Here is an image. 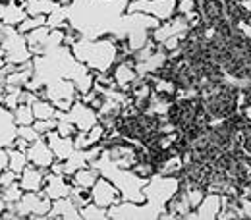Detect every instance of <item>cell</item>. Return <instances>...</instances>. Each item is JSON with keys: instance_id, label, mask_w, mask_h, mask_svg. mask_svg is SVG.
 I'll use <instances>...</instances> for the list:
<instances>
[{"instance_id": "1", "label": "cell", "mask_w": 251, "mask_h": 220, "mask_svg": "<svg viewBox=\"0 0 251 220\" xmlns=\"http://www.w3.org/2000/svg\"><path fill=\"white\" fill-rule=\"evenodd\" d=\"M129 0H87L72 2L68 8V25L85 39L114 35L127 12Z\"/></svg>"}, {"instance_id": "2", "label": "cell", "mask_w": 251, "mask_h": 220, "mask_svg": "<svg viewBox=\"0 0 251 220\" xmlns=\"http://www.w3.org/2000/svg\"><path fill=\"white\" fill-rule=\"evenodd\" d=\"M74 56L81 64H85L95 73L100 72H112V68L118 62V39L112 35L100 37V39H85L79 37L72 47Z\"/></svg>"}, {"instance_id": "3", "label": "cell", "mask_w": 251, "mask_h": 220, "mask_svg": "<svg viewBox=\"0 0 251 220\" xmlns=\"http://www.w3.org/2000/svg\"><path fill=\"white\" fill-rule=\"evenodd\" d=\"M93 166L99 168L100 176L108 178L116 188L122 193V201H133V203H145V195H143V188L147 184L145 178L137 176L131 168H122L118 164H114L110 158L102 155L93 162Z\"/></svg>"}, {"instance_id": "4", "label": "cell", "mask_w": 251, "mask_h": 220, "mask_svg": "<svg viewBox=\"0 0 251 220\" xmlns=\"http://www.w3.org/2000/svg\"><path fill=\"white\" fill-rule=\"evenodd\" d=\"M180 178L176 176H162V174H153L145 188H143V195H145V203L149 207H153L158 215H162L166 211L168 201L174 197V193L180 189ZM160 219V217H158Z\"/></svg>"}, {"instance_id": "5", "label": "cell", "mask_w": 251, "mask_h": 220, "mask_svg": "<svg viewBox=\"0 0 251 220\" xmlns=\"http://www.w3.org/2000/svg\"><path fill=\"white\" fill-rule=\"evenodd\" d=\"M4 24V22H2ZM0 49L4 50V58L8 64H27L33 60V54L27 47V37L20 33L14 25L2 27V37H0Z\"/></svg>"}, {"instance_id": "6", "label": "cell", "mask_w": 251, "mask_h": 220, "mask_svg": "<svg viewBox=\"0 0 251 220\" xmlns=\"http://www.w3.org/2000/svg\"><path fill=\"white\" fill-rule=\"evenodd\" d=\"M39 97H43V98H47V100H50L60 112H68L70 108H72V104L77 100V87H75V83L72 81V79H54V81H49L43 89H39L37 91Z\"/></svg>"}, {"instance_id": "7", "label": "cell", "mask_w": 251, "mask_h": 220, "mask_svg": "<svg viewBox=\"0 0 251 220\" xmlns=\"http://www.w3.org/2000/svg\"><path fill=\"white\" fill-rule=\"evenodd\" d=\"M14 207L20 219L47 220V215L52 209V199H49L45 191H24L22 199Z\"/></svg>"}, {"instance_id": "8", "label": "cell", "mask_w": 251, "mask_h": 220, "mask_svg": "<svg viewBox=\"0 0 251 220\" xmlns=\"http://www.w3.org/2000/svg\"><path fill=\"white\" fill-rule=\"evenodd\" d=\"M25 37H27V47L31 50L33 58H35V56H43V54L62 47L64 39H66V31L43 25V27H39L35 31L27 33Z\"/></svg>"}, {"instance_id": "9", "label": "cell", "mask_w": 251, "mask_h": 220, "mask_svg": "<svg viewBox=\"0 0 251 220\" xmlns=\"http://www.w3.org/2000/svg\"><path fill=\"white\" fill-rule=\"evenodd\" d=\"M178 0H129L127 12H141L157 18L158 22H166L176 16Z\"/></svg>"}, {"instance_id": "10", "label": "cell", "mask_w": 251, "mask_h": 220, "mask_svg": "<svg viewBox=\"0 0 251 220\" xmlns=\"http://www.w3.org/2000/svg\"><path fill=\"white\" fill-rule=\"evenodd\" d=\"M108 217L110 220H126V219H135V220H143V219H153L158 220L157 211L153 207H149L147 203H133V201H120L118 205L110 207L108 209Z\"/></svg>"}, {"instance_id": "11", "label": "cell", "mask_w": 251, "mask_h": 220, "mask_svg": "<svg viewBox=\"0 0 251 220\" xmlns=\"http://www.w3.org/2000/svg\"><path fill=\"white\" fill-rule=\"evenodd\" d=\"M58 118L74 122L79 131H87V129H91L95 124H99V114H97V110H95L91 104H85V102H81V100H75L68 112H58Z\"/></svg>"}, {"instance_id": "12", "label": "cell", "mask_w": 251, "mask_h": 220, "mask_svg": "<svg viewBox=\"0 0 251 220\" xmlns=\"http://www.w3.org/2000/svg\"><path fill=\"white\" fill-rule=\"evenodd\" d=\"M91 201H93L95 205H99V207L110 209V207H114V205H118L122 201V193L108 178L100 176L95 182L93 188H91Z\"/></svg>"}, {"instance_id": "13", "label": "cell", "mask_w": 251, "mask_h": 220, "mask_svg": "<svg viewBox=\"0 0 251 220\" xmlns=\"http://www.w3.org/2000/svg\"><path fill=\"white\" fill-rule=\"evenodd\" d=\"M189 31H191L189 22L184 16L176 14V16H172L170 20L160 22V25L153 31L151 37H153L157 43H164V41L170 39V37H188Z\"/></svg>"}, {"instance_id": "14", "label": "cell", "mask_w": 251, "mask_h": 220, "mask_svg": "<svg viewBox=\"0 0 251 220\" xmlns=\"http://www.w3.org/2000/svg\"><path fill=\"white\" fill-rule=\"evenodd\" d=\"M220 209H222V195L215 191H207L203 201L197 205L195 211L189 213L188 219L193 220H219Z\"/></svg>"}, {"instance_id": "15", "label": "cell", "mask_w": 251, "mask_h": 220, "mask_svg": "<svg viewBox=\"0 0 251 220\" xmlns=\"http://www.w3.org/2000/svg\"><path fill=\"white\" fill-rule=\"evenodd\" d=\"M25 153H27V158H29V164H35V166L45 168V170H50L52 162L56 160V157H54V153H52V149H50V145H49V141H47L45 135L39 137L37 141H33Z\"/></svg>"}, {"instance_id": "16", "label": "cell", "mask_w": 251, "mask_h": 220, "mask_svg": "<svg viewBox=\"0 0 251 220\" xmlns=\"http://www.w3.org/2000/svg\"><path fill=\"white\" fill-rule=\"evenodd\" d=\"M112 75H114L116 87L126 91V93H129L131 85H133L135 79L139 77V73H137V70H135V60H133V56L116 62V66L112 68Z\"/></svg>"}, {"instance_id": "17", "label": "cell", "mask_w": 251, "mask_h": 220, "mask_svg": "<svg viewBox=\"0 0 251 220\" xmlns=\"http://www.w3.org/2000/svg\"><path fill=\"white\" fill-rule=\"evenodd\" d=\"M72 188H74L72 178L54 174V172H50V170L47 172V180H45L43 191H45V195H47L49 199L56 201V199H62V197H70Z\"/></svg>"}, {"instance_id": "18", "label": "cell", "mask_w": 251, "mask_h": 220, "mask_svg": "<svg viewBox=\"0 0 251 220\" xmlns=\"http://www.w3.org/2000/svg\"><path fill=\"white\" fill-rule=\"evenodd\" d=\"M47 172L45 168H39L35 164H27L25 170L20 174V188L24 191H43L45 188V180H47Z\"/></svg>"}, {"instance_id": "19", "label": "cell", "mask_w": 251, "mask_h": 220, "mask_svg": "<svg viewBox=\"0 0 251 220\" xmlns=\"http://www.w3.org/2000/svg\"><path fill=\"white\" fill-rule=\"evenodd\" d=\"M16 137H18V126L14 122V114L12 110L0 104V149L12 147Z\"/></svg>"}, {"instance_id": "20", "label": "cell", "mask_w": 251, "mask_h": 220, "mask_svg": "<svg viewBox=\"0 0 251 220\" xmlns=\"http://www.w3.org/2000/svg\"><path fill=\"white\" fill-rule=\"evenodd\" d=\"M45 137H47V141H49V145H50V149H52L56 160H66V158L72 157V153L75 151L74 137H64L56 129L49 131Z\"/></svg>"}, {"instance_id": "21", "label": "cell", "mask_w": 251, "mask_h": 220, "mask_svg": "<svg viewBox=\"0 0 251 220\" xmlns=\"http://www.w3.org/2000/svg\"><path fill=\"white\" fill-rule=\"evenodd\" d=\"M54 220V219H62V220H81V213H79V207L70 199V197H62V199H56L52 201V209L50 213L47 215V220Z\"/></svg>"}, {"instance_id": "22", "label": "cell", "mask_w": 251, "mask_h": 220, "mask_svg": "<svg viewBox=\"0 0 251 220\" xmlns=\"http://www.w3.org/2000/svg\"><path fill=\"white\" fill-rule=\"evenodd\" d=\"M25 18H27V12L24 8V0H8L6 2V6H4V18H2V22L6 25L18 27Z\"/></svg>"}, {"instance_id": "23", "label": "cell", "mask_w": 251, "mask_h": 220, "mask_svg": "<svg viewBox=\"0 0 251 220\" xmlns=\"http://www.w3.org/2000/svg\"><path fill=\"white\" fill-rule=\"evenodd\" d=\"M99 178H100L99 168H97V166H93V164H87V166L79 168V170H77V172L72 176V184H74V186H79V188L91 189Z\"/></svg>"}, {"instance_id": "24", "label": "cell", "mask_w": 251, "mask_h": 220, "mask_svg": "<svg viewBox=\"0 0 251 220\" xmlns=\"http://www.w3.org/2000/svg\"><path fill=\"white\" fill-rule=\"evenodd\" d=\"M58 6L60 4L56 0H25V4H24L27 16H49Z\"/></svg>"}, {"instance_id": "25", "label": "cell", "mask_w": 251, "mask_h": 220, "mask_svg": "<svg viewBox=\"0 0 251 220\" xmlns=\"http://www.w3.org/2000/svg\"><path fill=\"white\" fill-rule=\"evenodd\" d=\"M31 106H33L35 120H50V118H58V112H60L50 100H47V98H43V97H39Z\"/></svg>"}, {"instance_id": "26", "label": "cell", "mask_w": 251, "mask_h": 220, "mask_svg": "<svg viewBox=\"0 0 251 220\" xmlns=\"http://www.w3.org/2000/svg\"><path fill=\"white\" fill-rule=\"evenodd\" d=\"M29 164V158L25 151H20L16 147H8V168L14 170L16 174H22L25 166Z\"/></svg>"}, {"instance_id": "27", "label": "cell", "mask_w": 251, "mask_h": 220, "mask_svg": "<svg viewBox=\"0 0 251 220\" xmlns=\"http://www.w3.org/2000/svg\"><path fill=\"white\" fill-rule=\"evenodd\" d=\"M12 114H14V122H16V126H31L33 122H35L33 106L31 104H27V102L18 104V106L12 110Z\"/></svg>"}, {"instance_id": "28", "label": "cell", "mask_w": 251, "mask_h": 220, "mask_svg": "<svg viewBox=\"0 0 251 220\" xmlns=\"http://www.w3.org/2000/svg\"><path fill=\"white\" fill-rule=\"evenodd\" d=\"M79 213H81V220H110V217H108V209L95 205L93 201H91L89 205L81 207Z\"/></svg>"}, {"instance_id": "29", "label": "cell", "mask_w": 251, "mask_h": 220, "mask_svg": "<svg viewBox=\"0 0 251 220\" xmlns=\"http://www.w3.org/2000/svg\"><path fill=\"white\" fill-rule=\"evenodd\" d=\"M47 25L52 29H66L68 27V8L58 6L54 12H50L47 16Z\"/></svg>"}, {"instance_id": "30", "label": "cell", "mask_w": 251, "mask_h": 220, "mask_svg": "<svg viewBox=\"0 0 251 220\" xmlns=\"http://www.w3.org/2000/svg\"><path fill=\"white\" fill-rule=\"evenodd\" d=\"M43 25H47V16H27L16 29L20 33H24V35H27V33L35 31V29H39Z\"/></svg>"}, {"instance_id": "31", "label": "cell", "mask_w": 251, "mask_h": 220, "mask_svg": "<svg viewBox=\"0 0 251 220\" xmlns=\"http://www.w3.org/2000/svg\"><path fill=\"white\" fill-rule=\"evenodd\" d=\"M24 195V189L20 188V184H12L8 188H2L0 189V199L4 201V205H16Z\"/></svg>"}, {"instance_id": "32", "label": "cell", "mask_w": 251, "mask_h": 220, "mask_svg": "<svg viewBox=\"0 0 251 220\" xmlns=\"http://www.w3.org/2000/svg\"><path fill=\"white\" fill-rule=\"evenodd\" d=\"M70 199L81 209V207H85V205L91 203V189L74 186V188H72V193H70Z\"/></svg>"}, {"instance_id": "33", "label": "cell", "mask_w": 251, "mask_h": 220, "mask_svg": "<svg viewBox=\"0 0 251 220\" xmlns=\"http://www.w3.org/2000/svg\"><path fill=\"white\" fill-rule=\"evenodd\" d=\"M193 12H197V0H178L176 2V14L188 18Z\"/></svg>"}, {"instance_id": "34", "label": "cell", "mask_w": 251, "mask_h": 220, "mask_svg": "<svg viewBox=\"0 0 251 220\" xmlns=\"http://www.w3.org/2000/svg\"><path fill=\"white\" fill-rule=\"evenodd\" d=\"M56 131L64 135V137H74L79 129L75 127L74 122H70V120H64V118H58V126H56Z\"/></svg>"}, {"instance_id": "35", "label": "cell", "mask_w": 251, "mask_h": 220, "mask_svg": "<svg viewBox=\"0 0 251 220\" xmlns=\"http://www.w3.org/2000/svg\"><path fill=\"white\" fill-rule=\"evenodd\" d=\"M33 126H35V129H37L41 135H47L49 131L56 129V126H58V118H50V120H35Z\"/></svg>"}, {"instance_id": "36", "label": "cell", "mask_w": 251, "mask_h": 220, "mask_svg": "<svg viewBox=\"0 0 251 220\" xmlns=\"http://www.w3.org/2000/svg\"><path fill=\"white\" fill-rule=\"evenodd\" d=\"M18 135L20 137H24L25 141H29V143H33V141H37L39 137H43L37 129H35V126H18Z\"/></svg>"}, {"instance_id": "37", "label": "cell", "mask_w": 251, "mask_h": 220, "mask_svg": "<svg viewBox=\"0 0 251 220\" xmlns=\"http://www.w3.org/2000/svg\"><path fill=\"white\" fill-rule=\"evenodd\" d=\"M238 201H240V209H242L244 219H251V195L250 197L240 195V197H238Z\"/></svg>"}, {"instance_id": "38", "label": "cell", "mask_w": 251, "mask_h": 220, "mask_svg": "<svg viewBox=\"0 0 251 220\" xmlns=\"http://www.w3.org/2000/svg\"><path fill=\"white\" fill-rule=\"evenodd\" d=\"M29 145H31V143H29V141H25V139H24V137H20V135H18V137L14 139V143H12V147H16V149H20V151H27V149H29Z\"/></svg>"}, {"instance_id": "39", "label": "cell", "mask_w": 251, "mask_h": 220, "mask_svg": "<svg viewBox=\"0 0 251 220\" xmlns=\"http://www.w3.org/2000/svg\"><path fill=\"white\" fill-rule=\"evenodd\" d=\"M8 168V149H0V172Z\"/></svg>"}, {"instance_id": "40", "label": "cell", "mask_w": 251, "mask_h": 220, "mask_svg": "<svg viewBox=\"0 0 251 220\" xmlns=\"http://www.w3.org/2000/svg\"><path fill=\"white\" fill-rule=\"evenodd\" d=\"M240 6H242V10H244L246 14L251 16V0H240Z\"/></svg>"}, {"instance_id": "41", "label": "cell", "mask_w": 251, "mask_h": 220, "mask_svg": "<svg viewBox=\"0 0 251 220\" xmlns=\"http://www.w3.org/2000/svg\"><path fill=\"white\" fill-rule=\"evenodd\" d=\"M242 112H244V116H246V118H248V120L251 122V104L244 106V108H242Z\"/></svg>"}, {"instance_id": "42", "label": "cell", "mask_w": 251, "mask_h": 220, "mask_svg": "<svg viewBox=\"0 0 251 220\" xmlns=\"http://www.w3.org/2000/svg\"><path fill=\"white\" fill-rule=\"evenodd\" d=\"M56 2H58L60 6H70V4L74 2V0H56Z\"/></svg>"}, {"instance_id": "43", "label": "cell", "mask_w": 251, "mask_h": 220, "mask_svg": "<svg viewBox=\"0 0 251 220\" xmlns=\"http://www.w3.org/2000/svg\"><path fill=\"white\" fill-rule=\"evenodd\" d=\"M4 207H6V205H4V201L0 199V219H2V211H4Z\"/></svg>"}, {"instance_id": "44", "label": "cell", "mask_w": 251, "mask_h": 220, "mask_svg": "<svg viewBox=\"0 0 251 220\" xmlns=\"http://www.w3.org/2000/svg\"><path fill=\"white\" fill-rule=\"evenodd\" d=\"M2 27H4V24L0 22V37H2Z\"/></svg>"}]
</instances>
